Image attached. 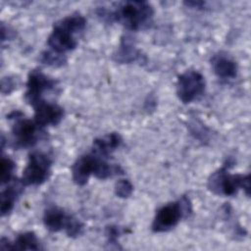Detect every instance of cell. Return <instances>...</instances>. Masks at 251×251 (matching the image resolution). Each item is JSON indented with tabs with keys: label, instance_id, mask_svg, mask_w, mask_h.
Instances as JSON below:
<instances>
[{
	"label": "cell",
	"instance_id": "3957f363",
	"mask_svg": "<svg viewBox=\"0 0 251 251\" xmlns=\"http://www.w3.org/2000/svg\"><path fill=\"white\" fill-rule=\"evenodd\" d=\"M86 25V20L79 14H73L55 23L50 35L47 38V44L52 51L64 54L74 50L77 42L75 34L82 31Z\"/></svg>",
	"mask_w": 251,
	"mask_h": 251
},
{
	"label": "cell",
	"instance_id": "9a60e30c",
	"mask_svg": "<svg viewBox=\"0 0 251 251\" xmlns=\"http://www.w3.org/2000/svg\"><path fill=\"white\" fill-rule=\"evenodd\" d=\"M140 58L141 54L135 48L132 38L128 35H124L117 52L114 54V60L121 64H129L138 61Z\"/></svg>",
	"mask_w": 251,
	"mask_h": 251
},
{
	"label": "cell",
	"instance_id": "52a82bcc",
	"mask_svg": "<svg viewBox=\"0 0 251 251\" xmlns=\"http://www.w3.org/2000/svg\"><path fill=\"white\" fill-rule=\"evenodd\" d=\"M43 224L48 230L57 232L64 229L71 237L79 235L83 228L82 224L78 220L56 206L49 207L45 210L43 215Z\"/></svg>",
	"mask_w": 251,
	"mask_h": 251
},
{
	"label": "cell",
	"instance_id": "ba28073f",
	"mask_svg": "<svg viewBox=\"0 0 251 251\" xmlns=\"http://www.w3.org/2000/svg\"><path fill=\"white\" fill-rule=\"evenodd\" d=\"M52 160L43 152L35 151L29 154L28 162L22 176L24 185H39L46 181L51 174Z\"/></svg>",
	"mask_w": 251,
	"mask_h": 251
},
{
	"label": "cell",
	"instance_id": "7a4b0ae2",
	"mask_svg": "<svg viewBox=\"0 0 251 251\" xmlns=\"http://www.w3.org/2000/svg\"><path fill=\"white\" fill-rule=\"evenodd\" d=\"M122 174H124V170L121 166L110 164L107 162V158L93 151L78 157L72 167L73 180L77 185H84L91 175L97 178L106 179Z\"/></svg>",
	"mask_w": 251,
	"mask_h": 251
},
{
	"label": "cell",
	"instance_id": "5b68a950",
	"mask_svg": "<svg viewBox=\"0 0 251 251\" xmlns=\"http://www.w3.org/2000/svg\"><path fill=\"white\" fill-rule=\"evenodd\" d=\"M228 167L229 165L226 164L210 176L207 183L209 190L217 195L233 196L242 188L249 195L250 175H230L227 172Z\"/></svg>",
	"mask_w": 251,
	"mask_h": 251
},
{
	"label": "cell",
	"instance_id": "ac0fdd59",
	"mask_svg": "<svg viewBox=\"0 0 251 251\" xmlns=\"http://www.w3.org/2000/svg\"><path fill=\"white\" fill-rule=\"evenodd\" d=\"M15 170V163L9 157L3 156L1 159V184H5L11 181L13 172Z\"/></svg>",
	"mask_w": 251,
	"mask_h": 251
},
{
	"label": "cell",
	"instance_id": "ffe728a7",
	"mask_svg": "<svg viewBox=\"0 0 251 251\" xmlns=\"http://www.w3.org/2000/svg\"><path fill=\"white\" fill-rule=\"evenodd\" d=\"M122 230L118 227V226H108L106 228V237H107V241L110 244H115L116 247H118L117 243H118V238L119 236L122 234Z\"/></svg>",
	"mask_w": 251,
	"mask_h": 251
},
{
	"label": "cell",
	"instance_id": "2e32d148",
	"mask_svg": "<svg viewBox=\"0 0 251 251\" xmlns=\"http://www.w3.org/2000/svg\"><path fill=\"white\" fill-rule=\"evenodd\" d=\"M24 184L22 183V181H17V182H13L12 184H10L9 186H7V188H5L2 192H1V215L2 216H6L8 215L14 208L15 203L19 197V195L22 192V188H23Z\"/></svg>",
	"mask_w": 251,
	"mask_h": 251
},
{
	"label": "cell",
	"instance_id": "e0dca14e",
	"mask_svg": "<svg viewBox=\"0 0 251 251\" xmlns=\"http://www.w3.org/2000/svg\"><path fill=\"white\" fill-rule=\"evenodd\" d=\"M39 60L41 63L51 67H62L67 62V59L64 54H59L52 50H46L42 52L40 54Z\"/></svg>",
	"mask_w": 251,
	"mask_h": 251
},
{
	"label": "cell",
	"instance_id": "6da1fadb",
	"mask_svg": "<svg viewBox=\"0 0 251 251\" xmlns=\"http://www.w3.org/2000/svg\"><path fill=\"white\" fill-rule=\"evenodd\" d=\"M99 17L116 21L129 30L145 29L152 24L154 9L145 1H126L119 3L113 12L100 9Z\"/></svg>",
	"mask_w": 251,
	"mask_h": 251
},
{
	"label": "cell",
	"instance_id": "7c38bea8",
	"mask_svg": "<svg viewBox=\"0 0 251 251\" xmlns=\"http://www.w3.org/2000/svg\"><path fill=\"white\" fill-rule=\"evenodd\" d=\"M1 250H39L40 242L32 231H26L19 234L16 239L11 242L3 237L0 241Z\"/></svg>",
	"mask_w": 251,
	"mask_h": 251
},
{
	"label": "cell",
	"instance_id": "5bb4252c",
	"mask_svg": "<svg viewBox=\"0 0 251 251\" xmlns=\"http://www.w3.org/2000/svg\"><path fill=\"white\" fill-rule=\"evenodd\" d=\"M122 141L123 139L119 133L112 132L102 137L96 138L93 141L91 151L108 159L112 152H114L117 148L120 147Z\"/></svg>",
	"mask_w": 251,
	"mask_h": 251
},
{
	"label": "cell",
	"instance_id": "d6986e66",
	"mask_svg": "<svg viewBox=\"0 0 251 251\" xmlns=\"http://www.w3.org/2000/svg\"><path fill=\"white\" fill-rule=\"evenodd\" d=\"M133 186L128 179H120L115 184V193L118 197L127 198L131 195Z\"/></svg>",
	"mask_w": 251,
	"mask_h": 251
},
{
	"label": "cell",
	"instance_id": "9c48e42d",
	"mask_svg": "<svg viewBox=\"0 0 251 251\" xmlns=\"http://www.w3.org/2000/svg\"><path fill=\"white\" fill-rule=\"evenodd\" d=\"M205 86L204 76L197 71L189 70L178 76L176 94L182 103L188 104L199 99L204 94Z\"/></svg>",
	"mask_w": 251,
	"mask_h": 251
},
{
	"label": "cell",
	"instance_id": "8fae6325",
	"mask_svg": "<svg viewBox=\"0 0 251 251\" xmlns=\"http://www.w3.org/2000/svg\"><path fill=\"white\" fill-rule=\"evenodd\" d=\"M34 122L42 126H57L64 117V110L61 106L40 100L34 106Z\"/></svg>",
	"mask_w": 251,
	"mask_h": 251
},
{
	"label": "cell",
	"instance_id": "7402d4cb",
	"mask_svg": "<svg viewBox=\"0 0 251 251\" xmlns=\"http://www.w3.org/2000/svg\"><path fill=\"white\" fill-rule=\"evenodd\" d=\"M184 4H186L189 7H193V8H197L200 9L205 3L204 2H195V1H189V2H184Z\"/></svg>",
	"mask_w": 251,
	"mask_h": 251
},
{
	"label": "cell",
	"instance_id": "4fadbf2b",
	"mask_svg": "<svg viewBox=\"0 0 251 251\" xmlns=\"http://www.w3.org/2000/svg\"><path fill=\"white\" fill-rule=\"evenodd\" d=\"M211 66L216 75L221 78H233L237 75V64L228 55L219 53L211 59Z\"/></svg>",
	"mask_w": 251,
	"mask_h": 251
},
{
	"label": "cell",
	"instance_id": "8992f818",
	"mask_svg": "<svg viewBox=\"0 0 251 251\" xmlns=\"http://www.w3.org/2000/svg\"><path fill=\"white\" fill-rule=\"evenodd\" d=\"M14 120L12 126V138L16 148H28L34 146L44 135L41 126L34 121L25 118L20 111H13L7 116Z\"/></svg>",
	"mask_w": 251,
	"mask_h": 251
},
{
	"label": "cell",
	"instance_id": "277c9868",
	"mask_svg": "<svg viewBox=\"0 0 251 251\" xmlns=\"http://www.w3.org/2000/svg\"><path fill=\"white\" fill-rule=\"evenodd\" d=\"M192 213V205L188 197L181 196L178 200L159 208L151 225L154 232H164L175 227L178 222Z\"/></svg>",
	"mask_w": 251,
	"mask_h": 251
},
{
	"label": "cell",
	"instance_id": "44dd1931",
	"mask_svg": "<svg viewBox=\"0 0 251 251\" xmlns=\"http://www.w3.org/2000/svg\"><path fill=\"white\" fill-rule=\"evenodd\" d=\"M16 81L14 80V78L12 77H4L2 79V84H1V88H2V93L3 94H7L10 93L16 86Z\"/></svg>",
	"mask_w": 251,
	"mask_h": 251
},
{
	"label": "cell",
	"instance_id": "30bf717a",
	"mask_svg": "<svg viewBox=\"0 0 251 251\" xmlns=\"http://www.w3.org/2000/svg\"><path fill=\"white\" fill-rule=\"evenodd\" d=\"M56 85L57 81L54 78H51L39 70H32L28 74L25 99L33 107L42 100L43 93L54 89Z\"/></svg>",
	"mask_w": 251,
	"mask_h": 251
}]
</instances>
